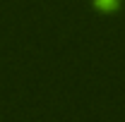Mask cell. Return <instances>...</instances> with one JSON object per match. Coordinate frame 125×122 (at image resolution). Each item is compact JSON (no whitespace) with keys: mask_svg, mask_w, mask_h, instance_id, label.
I'll return each instance as SVG.
<instances>
[{"mask_svg":"<svg viewBox=\"0 0 125 122\" xmlns=\"http://www.w3.org/2000/svg\"><path fill=\"white\" fill-rule=\"evenodd\" d=\"M94 5L101 7V10H115L120 5V0H94Z\"/></svg>","mask_w":125,"mask_h":122,"instance_id":"1","label":"cell"}]
</instances>
